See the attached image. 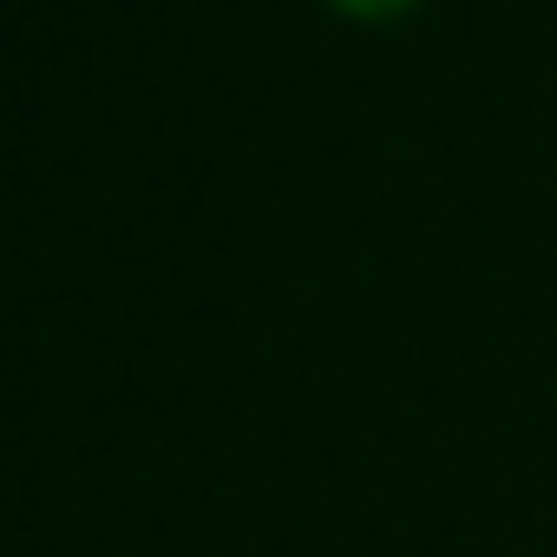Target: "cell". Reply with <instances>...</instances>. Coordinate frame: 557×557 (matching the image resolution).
<instances>
[{"label":"cell","instance_id":"cell-1","mask_svg":"<svg viewBox=\"0 0 557 557\" xmlns=\"http://www.w3.org/2000/svg\"><path fill=\"white\" fill-rule=\"evenodd\" d=\"M342 8H355V14H394V8H407V0H342Z\"/></svg>","mask_w":557,"mask_h":557}]
</instances>
